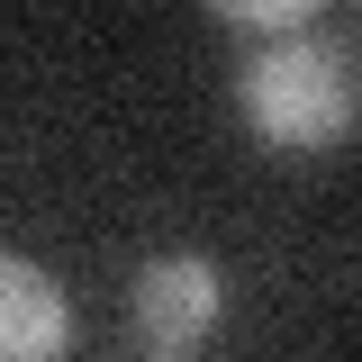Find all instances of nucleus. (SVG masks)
I'll return each instance as SVG.
<instances>
[{
	"instance_id": "nucleus-3",
	"label": "nucleus",
	"mask_w": 362,
	"mask_h": 362,
	"mask_svg": "<svg viewBox=\"0 0 362 362\" xmlns=\"http://www.w3.org/2000/svg\"><path fill=\"white\" fill-rule=\"evenodd\" d=\"M64 354V290L37 263L0 254V362H54Z\"/></svg>"
},
{
	"instance_id": "nucleus-2",
	"label": "nucleus",
	"mask_w": 362,
	"mask_h": 362,
	"mask_svg": "<svg viewBox=\"0 0 362 362\" xmlns=\"http://www.w3.org/2000/svg\"><path fill=\"white\" fill-rule=\"evenodd\" d=\"M209 317H218V272L199 263V254H154V263L136 272V326H145L163 354L199 344Z\"/></svg>"
},
{
	"instance_id": "nucleus-1",
	"label": "nucleus",
	"mask_w": 362,
	"mask_h": 362,
	"mask_svg": "<svg viewBox=\"0 0 362 362\" xmlns=\"http://www.w3.org/2000/svg\"><path fill=\"white\" fill-rule=\"evenodd\" d=\"M235 37H254V54L235 64V100H245V118L272 136V145H344L354 136V37L344 28H317V9L299 0H226L218 9Z\"/></svg>"
}]
</instances>
